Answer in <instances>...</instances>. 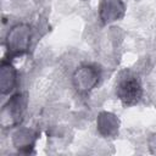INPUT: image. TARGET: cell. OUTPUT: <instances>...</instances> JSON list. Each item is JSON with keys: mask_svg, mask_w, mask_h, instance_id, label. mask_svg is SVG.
Listing matches in <instances>:
<instances>
[{"mask_svg": "<svg viewBox=\"0 0 156 156\" xmlns=\"http://www.w3.org/2000/svg\"><path fill=\"white\" fill-rule=\"evenodd\" d=\"M32 39V28L27 23L15 24L6 34L5 45L9 58L18 57L28 52Z\"/></svg>", "mask_w": 156, "mask_h": 156, "instance_id": "6da1fadb", "label": "cell"}, {"mask_svg": "<svg viewBox=\"0 0 156 156\" xmlns=\"http://www.w3.org/2000/svg\"><path fill=\"white\" fill-rule=\"evenodd\" d=\"M26 107H27V96L24 94L17 93L12 95L0 111L1 127L5 129L18 126L23 119Z\"/></svg>", "mask_w": 156, "mask_h": 156, "instance_id": "7a4b0ae2", "label": "cell"}, {"mask_svg": "<svg viewBox=\"0 0 156 156\" xmlns=\"http://www.w3.org/2000/svg\"><path fill=\"white\" fill-rule=\"evenodd\" d=\"M116 94L124 106H133L141 100L143 87L138 78L133 76H127L118 82Z\"/></svg>", "mask_w": 156, "mask_h": 156, "instance_id": "3957f363", "label": "cell"}, {"mask_svg": "<svg viewBox=\"0 0 156 156\" xmlns=\"http://www.w3.org/2000/svg\"><path fill=\"white\" fill-rule=\"evenodd\" d=\"M100 80V72L93 65H82L78 67L73 76L72 83L76 90L80 94H87L91 91Z\"/></svg>", "mask_w": 156, "mask_h": 156, "instance_id": "277c9868", "label": "cell"}, {"mask_svg": "<svg viewBox=\"0 0 156 156\" xmlns=\"http://www.w3.org/2000/svg\"><path fill=\"white\" fill-rule=\"evenodd\" d=\"M124 12L126 6L122 0H101L99 6V17L104 24L121 20Z\"/></svg>", "mask_w": 156, "mask_h": 156, "instance_id": "5b68a950", "label": "cell"}, {"mask_svg": "<svg viewBox=\"0 0 156 156\" xmlns=\"http://www.w3.org/2000/svg\"><path fill=\"white\" fill-rule=\"evenodd\" d=\"M17 83V71L10 61L2 60L0 63V91L6 95L13 90Z\"/></svg>", "mask_w": 156, "mask_h": 156, "instance_id": "8992f818", "label": "cell"}, {"mask_svg": "<svg viewBox=\"0 0 156 156\" xmlns=\"http://www.w3.org/2000/svg\"><path fill=\"white\" fill-rule=\"evenodd\" d=\"M118 118L111 112H101L98 117V130L104 136H115L118 133Z\"/></svg>", "mask_w": 156, "mask_h": 156, "instance_id": "52a82bcc", "label": "cell"}]
</instances>
